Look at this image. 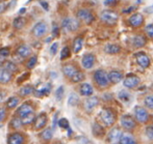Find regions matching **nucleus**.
<instances>
[{"label": "nucleus", "mask_w": 153, "mask_h": 144, "mask_svg": "<svg viewBox=\"0 0 153 144\" xmlns=\"http://www.w3.org/2000/svg\"><path fill=\"white\" fill-rule=\"evenodd\" d=\"M100 119L101 122L104 124L105 126H111L116 122V113L114 112L111 109L104 108L100 111Z\"/></svg>", "instance_id": "f257e3e1"}, {"label": "nucleus", "mask_w": 153, "mask_h": 144, "mask_svg": "<svg viewBox=\"0 0 153 144\" xmlns=\"http://www.w3.org/2000/svg\"><path fill=\"white\" fill-rule=\"evenodd\" d=\"M94 80L100 88H106L109 85L108 74L104 70H97L94 73Z\"/></svg>", "instance_id": "f03ea898"}, {"label": "nucleus", "mask_w": 153, "mask_h": 144, "mask_svg": "<svg viewBox=\"0 0 153 144\" xmlns=\"http://www.w3.org/2000/svg\"><path fill=\"white\" fill-rule=\"evenodd\" d=\"M100 19L102 22H104L107 25H115L119 20V16L115 10H105L101 12Z\"/></svg>", "instance_id": "7ed1b4c3"}, {"label": "nucleus", "mask_w": 153, "mask_h": 144, "mask_svg": "<svg viewBox=\"0 0 153 144\" xmlns=\"http://www.w3.org/2000/svg\"><path fill=\"white\" fill-rule=\"evenodd\" d=\"M36 112V107L33 106L31 102H24L23 104H21L20 106L17 108L16 110V116L20 118H23L24 116L31 114V113Z\"/></svg>", "instance_id": "20e7f679"}, {"label": "nucleus", "mask_w": 153, "mask_h": 144, "mask_svg": "<svg viewBox=\"0 0 153 144\" xmlns=\"http://www.w3.org/2000/svg\"><path fill=\"white\" fill-rule=\"evenodd\" d=\"M47 32H48V26L44 21H40V22L36 23L31 29V34L36 38H41L45 36Z\"/></svg>", "instance_id": "39448f33"}, {"label": "nucleus", "mask_w": 153, "mask_h": 144, "mask_svg": "<svg viewBox=\"0 0 153 144\" xmlns=\"http://www.w3.org/2000/svg\"><path fill=\"white\" fill-rule=\"evenodd\" d=\"M62 27L67 32H74L79 28V21L75 18H65L62 22Z\"/></svg>", "instance_id": "423d86ee"}, {"label": "nucleus", "mask_w": 153, "mask_h": 144, "mask_svg": "<svg viewBox=\"0 0 153 144\" xmlns=\"http://www.w3.org/2000/svg\"><path fill=\"white\" fill-rule=\"evenodd\" d=\"M25 142H26V135L20 131L12 132L7 136V144H25Z\"/></svg>", "instance_id": "0eeeda50"}, {"label": "nucleus", "mask_w": 153, "mask_h": 144, "mask_svg": "<svg viewBox=\"0 0 153 144\" xmlns=\"http://www.w3.org/2000/svg\"><path fill=\"white\" fill-rule=\"evenodd\" d=\"M76 17L79 21H81V22H83L87 25L92 24V22L95 20L91 10H87V8H81V10H79L76 14Z\"/></svg>", "instance_id": "6e6552de"}, {"label": "nucleus", "mask_w": 153, "mask_h": 144, "mask_svg": "<svg viewBox=\"0 0 153 144\" xmlns=\"http://www.w3.org/2000/svg\"><path fill=\"white\" fill-rule=\"evenodd\" d=\"M47 122H48V117H47L46 113H41V114L36 115V119L33 122V129L36 131H42L45 128H47Z\"/></svg>", "instance_id": "1a4fd4ad"}, {"label": "nucleus", "mask_w": 153, "mask_h": 144, "mask_svg": "<svg viewBox=\"0 0 153 144\" xmlns=\"http://www.w3.org/2000/svg\"><path fill=\"white\" fill-rule=\"evenodd\" d=\"M134 116L137 121L142 122V123L147 122L148 119H149V114H148L147 110L141 106H137L134 108Z\"/></svg>", "instance_id": "9d476101"}, {"label": "nucleus", "mask_w": 153, "mask_h": 144, "mask_svg": "<svg viewBox=\"0 0 153 144\" xmlns=\"http://www.w3.org/2000/svg\"><path fill=\"white\" fill-rule=\"evenodd\" d=\"M140 82H141V80H140V78L137 76V75L129 74L124 78L123 84H124V86L127 88H134L140 84Z\"/></svg>", "instance_id": "9b49d317"}, {"label": "nucleus", "mask_w": 153, "mask_h": 144, "mask_svg": "<svg viewBox=\"0 0 153 144\" xmlns=\"http://www.w3.org/2000/svg\"><path fill=\"white\" fill-rule=\"evenodd\" d=\"M134 56H135V59H137V64H139L141 68H147L150 66V58L147 54H146V53L137 52Z\"/></svg>", "instance_id": "f8f14e48"}, {"label": "nucleus", "mask_w": 153, "mask_h": 144, "mask_svg": "<svg viewBox=\"0 0 153 144\" xmlns=\"http://www.w3.org/2000/svg\"><path fill=\"white\" fill-rule=\"evenodd\" d=\"M123 137V133L119 128H114L113 130H111L108 134V142L111 144H117L119 143V141H121Z\"/></svg>", "instance_id": "ddd939ff"}, {"label": "nucleus", "mask_w": 153, "mask_h": 144, "mask_svg": "<svg viewBox=\"0 0 153 144\" xmlns=\"http://www.w3.org/2000/svg\"><path fill=\"white\" fill-rule=\"evenodd\" d=\"M121 124L125 130H132L135 126V119L129 114H125L121 117Z\"/></svg>", "instance_id": "4468645a"}, {"label": "nucleus", "mask_w": 153, "mask_h": 144, "mask_svg": "<svg viewBox=\"0 0 153 144\" xmlns=\"http://www.w3.org/2000/svg\"><path fill=\"white\" fill-rule=\"evenodd\" d=\"M62 74H64V76H66L67 78H69L71 80V79L74 77V75L76 74L79 70L74 65V64L69 63V64H65V65L62 66Z\"/></svg>", "instance_id": "2eb2a0df"}, {"label": "nucleus", "mask_w": 153, "mask_h": 144, "mask_svg": "<svg viewBox=\"0 0 153 144\" xmlns=\"http://www.w3.org/2000/svg\"><path fill=\"white\" fill-rule=\"evenodd\" d=\"M31 54V49L27 45H20L18 48L16 49V55L21 59H24V58L30 56Z\"/></svg>", "instance_id": "dca6fc26"}, {"label": "nucleus", "mask_w": 153, "mask_h": 144, "mask_svg": "<svg viewBox=\"0 0 153 144\" xmlns=\"http://www.w3.org/2000/svg\"><path fill=\"white\" fill-rule=\"evenodd\" d=\"M13 80V74L5 70L4 68H0V85H6Z\"/></svg>", "instance_id": "f3484780"}, {"label": "nucleus", "mask_w": 153, "mask_h": 144, "mask_svg": "<svg viewBox=\"0 0 153 144\" xmlns=\"http://www.w3.org/2000/svg\"><path fill=\"white\" fill-rule=\"evenodd\" d=\"M143 23H144V17L141 14H139V12L131 15L130 18H129V24H130V26L135 27V28L142 26Z\"/></svg>", "instance_id": "a211bd4d"}, {"label": "nucleus", "mask_w": 153, "mask_h": 144, "mask_svg": "<svg viewBox=\"0 0 153 144\" xmlns=\"http://www.w3.org/2000/svg\"><path fill=\"white\" fill-rule=\"evenodd\" d=\"M95 61H96V58H95V55L93 54H85V56L82 57V60H81V64L87 70H90L94 66Z\"/></svg>", "instance_id": "6ab92c4d"}, {"label": "nucleus", "mask_w": 153, "mask_h": 144, "mask_svg": "<svg viewBox=\"0 0 153 144\" xmlns=\"http://www.w3.org/2000/svg\"><path fill=\"white\" fill-rule=\"evenodd\" d=\"M99 104V98L97 96H91V98H87L85 102V109L88 112H92L95 109V107H97V105Z\"/></svg>", "instance_id": "aec40b11"}, {"label": "nucleus", "mask_w": 153, "mask_h": 144, "mask_svg": "<svg viewBox=\"0 0 153 144\" xmlns=\"http://www.w3.org/2000/svg\"><path fill=\"white\" fill-rule=\"evenodd\" d=\"M19 104H20L19 96H10L5 101V108L7 110H14V109L18 108Z\"/></svg>", "instance_id": "412c9836"}, {"label": "nucleus", "mask_w": 153, "mask_h": 144, "mask_svg": "<svg viewBox=\"0 0 153 144\" xmlns=\"http://www.w3.org/2000/svg\"><path fill=\"white\" fill-rule=\"evenodd\" d=\"M108 79H109V82L114 83V84H117V83H119L123 79V74L120 71L117 70L111 71L108 73Z\"/></svg>", "instance_id": "4be33fe9"}, {"label": "nucleus", "mask_w": 153, "mask_h": 144, "mask_svg": "<svg viewBox=\"0 0 153 144\" xmlns=\"http://www.w3.org/2000/svg\"><path fill=\"white\" fill-rule=\"evenodd\" d=\"M23 126H23V123H22V120H21V118L18 117V116H15V117H13V119L10 120V128L12 129L14 132L20 131Z\"/></svg>", "instance_id": "5701e85b"}, {"label": "nucleus", "mask_w": 153, "mask_h": 144, "mask_svg": "<svg viewBox=\"0 0 153 144\" xmlns=\"http://www.w3.org/2000/svg\"><path fill=\"white\" fill-rule=\"evenodd\" d=\"M79 92H80L81 96H90L93 94L94 92V89H93L92 85L89 84V83H82L79 87Z\"/></svg>", "instance_id": "b1692460"}, {"label": "nucleus", "mask_w": 153, "mask_h": 144, "mask_svg": "<svg viewBox=\"0 0 153 144\" xmlns=\"http://www.w3.org/2000/svg\"><path fill=\"white\" fill-rule=\"evenodd\" d=\"M40 137L43 141H50L53 137V131L51 128H45L44 130H42V132L40 133Z\"/></svg>", "instance_id": "393cba45"}, {"label": "nucleus", "mask_w": 153, "mask_h": 144, "mask_svg": "<svg viewBox=\"0 0 153 144\" xmlns=\"http://www.w3.org/2000/svg\"><path fill=\"white\" fill-rule=\"evenodd\" d=\"M32 93H34V89L31 85H24L23 87L20 88V90L18 92L20 98H25V96H28Z\"/></svg>", "instance_id": "a878e982"}, {"label": "nucleus", "mask_w": 153, "mask_h": 144, "mask_svg": "<svg viewBox=\"0 0 153 144\" xmlns=\"http://www.w3.org/2000/svg\"><path fill=\"white\" fill-rule=\"evenodd\" d=\"M104 51L107 54H118L121 51V48H120V46H118L116 44H107L104 47Z\"/></svg>", "instance_id": "bb28decb"}, {"label": "nucleus", "mask_w": 153, "mask_h": 144, "mask_svg": "<svg viewBox=\"0 0 153 144\" xmlns=\"http://www.w3.org/2000/svg\"><path fill=\"white\" fill-rule=\"evenodd\" d=\"M83 45V38L81 36H77L75 37L74 42H73V52L74 53H79L82 49Z\"/></svg>", "instance_id": "cd10ccee"}, {"label": "nucleus", "mask_w": 153, "mask_h": 144, "mask_svg": "<svg viewBox=\"0 0 153 144\" xmlns=\"http://www.w3.org/2000/svg\"><path fill=\"white\" fill-rule=\"evenodd\" d=\"M50 90H51V85H46L45 87L41 88L39 90H34V96H38V98H44V96H48L50 93Z\"/></svg>", "instance_id": "c85d7f7f"}, {"label": "nucleus", "mask_w": 153, "mask_h": 144, "mask_svg": "<svg viewBox=\"0 0 153 144\" xmlns=\"http://www.w3.org/2000/svg\"><path fill=\"white\" fill-rule=\"evenodd\" d=\"M132 44L135 48H142L146 45V38L143 35H135L132 40Z\"/></svg>", "instance_id": "c756f323"}, {"label": "nucleus", "mask_w": 153, "mask_h": 144, "mask_svg": "<svg viewBox=\"0 0 153 144\" xmlns=\"http://www.w3.org/2000/svg\"><path fill=\"white\" fill-rule=\"evenodd\" d=\"M25 24H26V20H25V18H23V17H17V18L13 21V26H14V28L18 29V30L22 29L23 27L25 26Z\"/></svg>", "instance_id": "7c9ffc66"}, {"label": "nucleus", "mask_w": 153, "mask_h": 144, "mask_svg": "<svg viewBox=\"0 0 153 144\" xmlns=\"http://www.w3.org/2000/svg\"><path fill=\"white\" fill-rule=\"evenodd\" d=\"M36 113H31V114H28L26 116H24L23 118H21V120H22V123L24 126H30V124H33L34 122V119H36Z\"/></svg>", "instance_id": "2f4dec72"}, {"label": "nucleus", "mask_w": 153, "mask_h": 144, "mask_svg": "<svg viewBox=\"0 0 153 144\" xmlns=\"http://www.w3.org/2000/svg\"><path fill=\"white\" fill-rule=\"evenodd\" d=\"M92 130H93V134L96 137H101L104 134V130H103L102 126H100V124L97 123V122H95V123L93 124Z\"/></svg>", "instance_id": "473e14b6"}, {"label": "nucleus", "mask_w": 153, "mask_h": 144, "mask_svg": "<svg viewBox=\"0 0 153 144\" xmlns=\"http://www.w3.org/2000/svg\"><path fill=\"white\" fill-rule=\"evenodd\" d=\"M3 68L5 70H7L8 72H10L12 74L16 73L18 71V68H17V64L13 61H4L3 62Z\"/></svg>", "instance_id": "72a5a7b5"}, {"label": "nucleus", "mask_w": 153, "mask_h": 144, "mask_svg": "<svg viewBox=\"0 0 153 144\" xmlns=\"http://www.w3.org/2000/svg\"><path fill=\"white\" fill-rule=\"evenodd\" d=\"M36 62H38V57H36V55H33V56H30L28 58V60L26 61L25 65H26V68H28V70H31V68H33L34 66L36 65Z\"/></svg>", "instance_id": "f704fd0d"}, {"label": "nucleus", "mask_w": 153, "mask_h": 144, "mask_svg": "<svg viewBox=\"0 0 153 144\" xmlns=\"http://www.w3.org/2000/svg\"><path fill=\"white\" fill-rule=\"evenodd\" d=\"M10 55V49L8 47H3L0 49V60H5Z\"/></svg>", "instance_id": "c9c22d12"}, {"label": "nucleus", "mask_w": 153, "mask_h": 144, "mask_svg": "<svg viewBox=\"0 0 153 144\" xmlns=\"http://www.w3.org/2000/svg\"><path fill=\"white\" fill-rule=\"evenodd\" d=\"M83 80H85V74H83L82 72H80V71H78V72L74 75V77L71 79V81H72L73 83H79Z\"/></svg>", "instance_id": "e433bc0d"}, {"label": "nucleus", "mask_w": 153, "mask_h": 144, "mask_svg": "<svg viewBox=\"0 0 153 144\" xmlns=\"http://www.w3.org/2000/svg\"><path fill=\"white\" fill-rule=\"evenodd\" d=\"M79 103V98L76 93H71L70 96H69V100H68V104L70 106H76L77 104Z\"/></svg>", "instance_id": "4c0bfd02"}, {"label": "nucleus", "mask_w": 153, "mask_h": 144, "mask_svg": "<svg viewBox=\"0 0 153 144\" xmlns=\"http://www.w3.org/2000/svg\"><path fill=\"white\" fill-rule=\"evenodd\" d=\"M118 98L122 101V102H128L130 100V94L127 90H121L118 94Z\"/></svg>", "instance_id": "58836bf2"}, {"label": "nucleus", "mask_w": 153, "mask_h": 144, "mask_svg": "<svg viewBox=\"0 0 153 144\" xmlns=\"http://www.w3.org/2000/svg\"><path fill=\"white\" fill-rule=\"evenodd\" d=\"M144 103H145V106L147 108L153 110V94H149V96H146L145 100H144Z\"/></svg>", "instance_id": "ea45409f"}, {"label": "nucleus", "mask_w": 153, "mask_h": 144, "mask_svg": "<svg viewBox=\"0 0 153 144\" xmlns=\"http://www.w3.org/2000/svg\"><path fill=\"white\" fill-rule=\"evenodd\" d=\"M70 55H71L70 48H69V47H67V46L64 47V48H62V52H61V59L62 60L67 59V58L70 57Z\"/></svg>", "instance_id": "a19ab883"}, {"label": "nucleus", "mask_w": 153, "mask_h": 144, "mask_svg": "<svg viewBox=\"0 0 153 144\" xmlns=\"http://www.w3.org/2000/svg\"><path fill=\"white\" fill-rule=\"evenodd\" d=\"M135 141L133 140V138L129 135H125V136L122 137L121 141H120V144H133Z\"/></svg>", "instance_id": "79ce46f5"}, {"label": "nucleus", "mask_w": 153, "mask_h": 144, "mask_svg": "<svg viewBox=\"0 0 153 144\" xmlns=\"http://www.w3.org/2000/svg\"><path fill=\"white\" fill-rule=\"evenodd\" d=\"M8 114V110L5 108V107H0V123L3 122L4 120L6 119Z\"/></svg>", "instance_id": "37998d69"}, {"label": "nucleus", "mask_w": 153, "mask_h": 144, "mask_svg": "<svg viewBox=\"0 0 153 144\" xmlns=\"http://www.w3.org/2000/svg\"><path fill=\"white\" fill-rule=\"evenodd\" d=\"M146 136L150 139V140H153V124H150L146 128Z\"/></svg>", "instance_id": "c03bdc74"}, {"label": "nucleus", "mask_w": 153, "mask_h": 144, "mask_svg": "<svg viewBox=\"0 0 153 144\" xmlns=\"http://www.w3.org/2000/svg\"><path fill=\"white\" fill-rule=\"evenodd\" d=\"M145 32L149 37L153 38V24H148L145 27Z\"/></svg>", "instance_id": "a18cd8bd"}, {"label": "nucleus", "mask_w": 153, "mask_h": 144, "mask_svg": "<svg viewBox=\"0 0 153 144\" xmlns=\"http://www.w3.org/2000/svg\"><path fill=\"white\" fill-rule=\"evenodd\" d=\"M62 96H64V87L59 86L57 88L56 92H55V98H57V101H61L62 98Z\"/></svg>", "instance_id": "49530a36"}, {"label": "nucleus", "mask_w": 153, "mask_h": 144, "mask_svg": "<svg viewBox=\"0 0 153 144\" xmlns=\"http://www.w3.org/2000/svg\"><path fill=\"white\" fill-rule=\"evenodd\" d=\"M59 126H61L62 129H69V121L66 118H62L59 121Z\"/></svg>", "instance_id": "de8ad7c7"}, {"label": "nucleus", "mask_w": 153, "mask_h": 144, "mask_svg": "<svg viewBox=\"0 0 153 144\" xmlns=\"http://www.w3.org/2000/svg\"><path fill=\"white\" fill-rule=\"evenodd\" d=\"M57 48H59V44H57V43H54V44H52V46L50 47V54L51 55H55V54H56Z\"/></svg>", "instance_id": "09e8293b"}, {"label": "nucleus", "mask_w": 153, "mask_h": 144, "mask_svg": "<svg viewBox=\"0 0 153 144\" xmlns=\"http://www.w3.org/2000/svg\"><path fill=\"white\" fill-rule=\"evenodd\" d=\"M59 27L56 24H53V28H52V35L54 36H59Z\"/></svg>", "instance_id": "8fccbe9b"}, {"label": "nucleus", "mask_w": 153, "mask_h": 144, "mask_svg": "<svg viewBox=\"0 0 153 144\" xmlns=\"http://www.w3.org/2000/svg\"><path fill=\"white\" fill-rule=\"evenodd\" d=\"M6 10V3L4 0H0V14L4 12Z\"/></svg>", "instance_id": "3c124183"}, {"label": "nucleus", "mask_w": 153, "mask_h": 144, "mask_svg": "<svg viewBox=\"0 0 153 144\" xmlns=\"http://www.w3.org/2000/svg\"><path fill=\"white\" fill-rule=\"evenodd\" d=\"M39 2H40V4L43 6V8H44L45 10H49V5H48V3H47L45 0H39Z\"/></svg>", "instance_id": "603ef678"}, {"label": "nucleus", "mask_w": 153, "mask_h": 144, "mask_svg": "<svg viewBox=\"0 0 153 144\" xmlns=\"http://www.w3.org/2000/svg\"><path fill=\"white\" fill-rule=\"evenodd\" d=\"M29 77V73H25L24 74V76H21L20 78L18 79V83L20 84V83H22V81H25L27 78Z\"/></svg>", "instance_id": "864d4df0"}, {"label": "nucleus", "mask_w": 153, "mask_h": 144, "mask_svg": "<svg viewBox=\"0 0 153 144\" xmlns=\"http://www.w3.org/2000/svg\"><path fill=\"white\" fill-rule=\"evenodd\" d=\"M145 12H148V14H151V12H153V5L148 6L147 8H145Z\"/></svg>", "instance_id": "5fc2aeb1"}, {"label": "nucleus", "mask_w": 153, "mask_h": 144, "mask_svg": "<svg viewBox=\"0 0 153 144\" xmlns=\"http://www.w3.org/2000/svg\"><path fill=\"white\" fill-rule=\"evenodd\" d=\"M4 98H5V93L0 91V103L4 102Z\"/></svg>", "instance_id": "6e6d98bb"}, {"label": "nucleus", "mask_w": 153, "mask_h": 144, "mask_svg": "<svg viewBox=\"0 0 153 144\" xmlns=\"http://www.w3.org/2000/svg\"><path fill=\"white\" fill-rule=\"evenodd\" d=\"M113 2H115V3H116V2H117V0H106L104 3H105V5H108V4H111Z\"/></svg>", "instance_id": "4d7b16f0"}, {"label": "nucleus", "mask_w": 153, "mask_h": 144, "mask_svg": "<svg viewBox=\"0 0 153 144\" xmlns=\"http://www.w3.org/2000/svg\"><path fill=\"white\" fill-rule=\"evenodd\" d=\"M134 8H137V7H134V6H131V7L129 8V10H124V12H130L131 10H134Z\"/></svg>", "instance_id": "13d9d810"}, {"label": "nucleus", "mask_w": 153, "mask_h": 144, "mask_svg": "<svg viewBox=\"0 0 153 144\" xmlns=\"http://www.w3.org/2000/svg\"><path fill=\"white\" fill-rule=\"evenodd\" d=\"M53 144H62V143H61V142H56V143H53Z\"/></svg>", "instance_id": "bf43d9fd"}, {"label": "nucleus", "mask_w": 153, "mask_h": 144, "mask_svg": "<svg viewBox=\"0 0 153 144\" xmlns=\"http://www.w3.org/2000/svg\"><path fill=\"white\" fill-rule=\"evenodd\" d=\"M133 144H137V142H134V143H133Z\"/></svg>", "instance_id": "052dcab7"}]
</instances>
